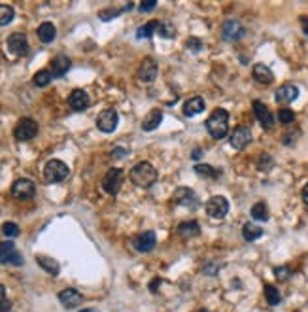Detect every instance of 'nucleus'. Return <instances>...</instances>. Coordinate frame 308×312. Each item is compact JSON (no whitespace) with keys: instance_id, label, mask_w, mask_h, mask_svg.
<instances>
[{"instance_id":"obj_1","label":"nucleus","mask_w":308,"mask_h":312,"mask_svg":"<svg viewBox=\"0 0 308 312\" xmlns=\"http://www.w3.org/2000/svg\"><path fill=\"white\" fill-rule=\"evenodd\" d=\"M128 178H130V182L134 184V186L146 190V188H152L157 182V170H155V166L152 163L140 161V163H136V165L130 168Z\"/></svg>"},{"instance_id":"obj_2","label":"nucleus","mask_w":308,"mask_h":312,"mask_svg":"<svg viewBox=\"0 0 308 312\" xmlns=\"http://www.w3.org/2000/svg\"><path fill=\"white\" fill-rule=\"evenodd\" d=\"M206 129L212 134V138L222 140L229 134V114L223 108H216L206 120Z\"/></svg>"},{"instance_id":"obj_3","label":"nucleus","mask_w":308,"mask_h":312,"mask_svg":"<svg viewBox=\"0 0 308 312\" xmlns=\"http://www.w3.org/2000/svg\"><path fill=\"white\" fill-rule=\"evenodd\" d=\"M68 174H70L68 165L62 163L60 159H52V161H48L46 166H44V178H46V182L50 184L62 182V180H66Z\"/></svg>"},{"instance_id":"obj_4","label":"nucleus","mask_w":308,"mask_h":312,"mask_svg":"<svg viewBox=\"0 0 308 312\" xmlns=\"http://www.w3.org/2000/svg\"><path fill=\"white\" fill-rule=\"evenodd\" d=\"M38 122L32 120V118H23L21 122L16 125L14 129V136L19 140V142H26V140H32L38 134Z\"/></svg>"},{"instance_id":"obj_5","label":"nucleus","mask_w":308,"mask_h":312,"mask_svg":"<svg viewBox=\"0 0 308 312\" xmlns=\"http://www.w3.org/2000/svg\"><path fill=\"white\" fill-rule=\"evenodd\" d=\"M123 186V170L121 168H110L102 178V190L108 195H118Z\"/></svg>"},{"instance_id":"obj_6","label":"nucleus","mask_w":308,"mask_h":312,"mask_svg":"<svg viewBox=\"0 0 308 312\" xmlns=\"http://www.w3.org/2000/svg\"><path fill=\"white\" fill-rule=\"evenodd\" d=\"M227 212H229V200L222 195H216L206 202V214L214 220H223Z\"/></svg>"},{"instance_id":"obj_7","label":"nucleus","mask_w":308,"mask_h":312,"mask_svg":"<svg viewBox=\"0 0 308 312\" xmlns=\"http://www.w3.org/2000/svg\"><path fill=\"white\" fill-rule=\"evenodd\" d=\"M36 193V186L32 180H26V178H19L14 182L12 186V195L19 200H26V199H32Z\"/></svg>"},{"instance_id":"obj_8","label":"nucleus","mask_w":308,"mask_h":312,"mask_svg":"<svg viewBox=\"0 0 308 312\" xmlns=\"http://www.w3.org/2000/svg\"><path fill=\"white\" fill-rule=\"evenodd\" d=\"M8 52L16 57H25L28 53V40L23 32H14L8 38Z\"/></svg>"},{"instance_id":"obj_9","label":"nucleus","mask_w":308,"mask_h":312,"mask_svg":"<svg viewBox=\"0 0 308 312\" xmlns=\"http://www.w3.org/2000/svg\"><path fill=\"white\" fill-rule=\"evenodd\" d=\"M155 244H157V236H155L154 231H144V233L136 234L132 238V248L136 252H140V254L152 252L155 248Z\"/></svg>"},{"instance_id":"obj_10","label":"nucleus","mask_w":308,"mask_h":312,"mask_svg":"<svg viewBox=\"0 0 308 312\" xmlns=\"http://www.w3.org/2000/svg\"><path fill=\"white\" fill-rule=\"evenodd\" d=\"M118 123H120V116L116 110H102V112L98 114V118H96V127L102 130V132H112V130H116L118 127Z\"/></svg>"},{"instance_id":"obj_11","label":"nucleus","mask_w":308,"mask_h":312,"mask_svg":"<svg viewBox=\"0 0 308 312\" xmlns=\"http://www.w3.org/2000/svg\"><path fill=\"white\" fill-rule=\"evenodd\" d=\"M59 301L64 308L72 310V308H78V306L82 304V301H84V295L80 294L78 290H74V288H66V290L59 292Z\"/></svg>"},{"instance_id":"obj_12","label":"nucleus","mask_w":308,"mask_h":312,"mask_svg":"<svg viewBox=\"0 0 308 312\" xmlns=\"http://www.w3.org/2000/svg\"><path fill=\"white\" fill-rule=\"evenodd\" d=\"M159 74V68H157V62L152 59V57H146L144 61L140 62L138 66V78L146 82V84H152Z\"/></svg>"},{"instance_id":"obj_13","label":"nucleus","mask_w":308,"mask_h":312,"mask_svg":"<svg viewBox=\"0 0 308 312\" xmlns=\"http://www.w3.org/2000/svg\"><path fill=\"white\" fill-rule=\"evenodd\" d=\"M229 142H231V146L234 148V150H244V148L252 142V130H250L248 127H242V125H240V127H236V129L232 130Z\"/></svg>"},{"instance_id":"obj_14","label":"nucleus","mask_w":308,"mask_h":312,"mask_svg":"<svg viewBox=\"0 0 308 312\" xmlns=\"http://www.w3.org/2000/svg\"><path fill=\"white\" fill-rule=\"evenodd\" d=\"M174 200H176V204H182L186 208H195L198 204L195 191L189 190V188H178L174 191Z\"/></svg>"},{"instance_id":"obj_15","label":"nucleus","mask_w":308,"mask_h":312,"mask_svg":"<svg viewBox=\"0 0 308 312\" xmlns=\"http://www.w3.org/2000/svg\"><path fill=\"white\" fill-rule=\"evenodd\" d=\"M254 114H256V118L259 120L263 129H272L274 127L272 114H270V110H268L261 100H254Z\"/></svg>"},{"instance_id":"obj_16","label":"nucleus","mask_w":308,"mask_h":312,"mask_svg":"<svg viewBox=\"0 0 308 312\" xmlns=\"http://www.w3.org/2000/svg\"><path fill=\"white\" fill-rule=\"evenodd\" d=\"M68 106L74 112H82L89 106V95L84 89H74L68 96Z\"/></svg>"},{"instance_id":"obj_17","label":"nucleus","mask_w":308,"mask_h":312,"mask_svg":"<svg viewBox=\"0 0 308 312\" xmlns=\"http://www.w3.org/2000/svg\"><path fill=\"white\" fill-rule=\"evenodd\" d=\"M299 96V89L295 86H282L280 89H276V100L280 104H288V102H293L295 98Z\"/></svg>"},{"instance_id":"obj_18","label":"nucleus","mask_w":308,"mask_h":312,"mask_svg":"<svg viewBox=\"0 0 308 312\" xmlns=\"http://www.w3.org/2000/svg\"><path fill=\"white\" fill-rule=\"evenodd\" d=\"M202 110H204V98L198 95L188 98L186 104H184V116H188V118L197 116V114H200Z\"/></svg>"},{"instance_id":"obj_19","label":"nucleus","mask_w":308,"mask_h":312,"mask_svg":"<svg viewBox=\"0 0 308 312\" xmlns=\"http://www.w3.org/2000/svg\"><path fill=\"white\" fill-rule=\"evenodd\" d=\"M70 68V59L66 55H57L52 61V74L55 78H62Z\"/></svg>"},{"instance_id":"obj_20","label":"nucleus","mask_w":308,"mask_h":312,"mask_svg":"<svg viewBox=\"0 0 308 312\" xmlns=\"http://www.w3.org/2000/svg\"><path fill=\"white\" fill-rule=\"evenodd\" d=\"M254 80H256L257 84L268 86V84H272V80H274L272 70L268 68L266 64H256V66H254Z\"/></svg>"},{"instance_id":"obj_21","label":"nucleus","mask_w":308,"mask_h":312,"mask_svg":"<svg viewBox=\"0 0 308 312\" xmlns=\"http://www.w3.org/2000/svg\"><path fill=\"white\" fill-rule=\"evenodd\" d=\"M244 34V28L240 25L238 21H234V19H229L225 25H223V38L225 40H236L240 36Z\"/></svg>"},{"instance_id":"obj_22","label":"nucleus","mask_w":308,"mask_h":312,"mask_svg":"<svg viewBox=\"0 0 308 312\" xmlns=\"http://www.w3.org/2000/svg\"><path fill=\"white\" fill-rule=\"evenodd\" d=\"M163 122V112L159 108H155L152 112L146 116V120L142 122V129L144 130H155Z\"/></svg>"},{"instance_id":"obj_23","label":"nucleus","mask_w":308,"mask_h":312,"mask_svg":"<svg viewBox=\"0 0 308 312\" xmlns=\"http://www.w3.org/2000/svg\"><path fill=\"white\" fill-rule=\"evenodd\" d=\"M55 34H57L55 25L50 23V21H46V23H42V25L38 26V38H40L42 44H52L55 40Z\"/></svg>"},{"instance_id":"obj_24","label":"nucleus","mask_w":308,"mask_h":312,"mask_svg":"<svg viewBox=\"0 0 308 312\" xmlns=\"http://www.w3.org/2000/svg\"><path fill=\"white\" fill-rule=\"evenodd\" d=\"M36 263L42 267L46 272H50V274H53V276H57L59 274V263L53 260V258H50V256H38L36 258Z\"/></svg>"},{"instance_id":"obj_25","label":"nucleus","mask_w":308,"mask_h":312,"mask_svg":"<svg viewBox=\"0 0 308 312\" xmlns=\"http://www.w3.org/2000/svg\"><path fill=\"white\" fill-rule=\"evenodd\" d=\"M200 233V227H198V222H184L180 227H178V234L182 238H191V236H198Z\"/></svg>"},{"instance_id":"obj_26","label":"nucleus","mask_w":308,"mask_h":312,"mask_svg":"<svg viewBox=\"0 0 308 312\" xmlns=\"http://www.w3.org/2000/svg\"><path fill=\"white\" fill-rule=\"evenodd\" d=\"M263 229L259 226H254V224H244V227H242V236H244V240H248V242H254V240H257L259 236H263Z\"/></svg>"},{"instance_id":"obj_27","label":"nucleus","mask_w":308,"mask_h":312,"mask_svg":"<svg viewBox=\"0 0 308 312\" xmlns=\"http://www.w3.org/2000/svg\"><path fill=\"white\" fill-rule=\"evenodd\" d=\"M195 172H197L198 176H204V178H212V180L222 176V170L214 168L212 165H204V163H197V165H195Z\"/></svg>"},{"instance_id":"obj_28","label":"nucleus","mask_w":308,"mask_h":312,"mask_svg":"<svg viewBox=\"0 0 308 312\" xmlns=\"http://www.w3.org/2000/svg\"><path fill=\"white\" fill-rule=\"evenodd\" d=\"M252 218L257 220V222H266L268 220V208H266L265 202H256L252 206Z\"/></svg>"},{"instance_id":"obj_29","label":"nucleus","mask_w":308,"mask_h":312,"mask_svg":"<svg viewBox=\"0 0 308 312\" xmlns=\"http://www.w3.org/2000/svg\"><path fill=\"white\" fill-rule=\"evenodd\" d=\"M14 18H16L14 8L8 6V4H0V26L10 25V23L14 21Z\"/></svg>"},{"instance_id":"obj_30","label":"nucleus","mask_w":308,"mask_h":312,"mask_svg":"<svg viewBox=\"0 0 308 312\" xmlns=\"http://www.w3.org/2000/svg\"><path fill=\"white\" fill-rule=\"evenodd\" d=\"M157 28H159V21H150V23H146V25H142L138 28L136 38H140V40H142V38H150Z\"/></svg>"},{"instance_id":"obj_31","label":"nucleus","mask_w":308,"mask_h":312,"mask_svg":"<svg viewBox=\"0 0 308 312\" xmlns=\"http://www.w3.org/2000/svg\"><path fill=\"white\" fill-rule=\"evenodd\" d=\"M52 78H53V74L50 72V70H38L34 74V86H38V87H46V86H50V82H52Z\"/></svg>"},{"instance_id":"obj_32","label":"nucleus","mask_w":308,"mask_h":312,"mask_svg":"<svg viewBox=\"0 0 308 312\" xmlns=\"http://www.w3.org/2000/svg\"><path fill=\"white\" fill-rule=\"evenodd\" d=\"M265 297H266V301H268V304H272V306L280 304V301H282L280 292H278L274 286H268V284L265 286Z\"/></svg>"},{"instance_id":"obj_33","label":"nucleus","mask_w":308,"mask_h":312,"mask_svg":"<svg viewBox=\"0 0 308 312\" xmlns=\"http://www.w3.org/2000/svg\"><path fill=\"white\" fill-rule=\"evenodd\" d=\"M132 8H134V4L130 2V4H125L123 10H104V12L98 14V18L102 19V21H108V19H112V18H118L121 12H128V10H132Z\"/></svg>"},{"instance_id":"obj_34","label":"nucleus","mask_w":308,"mask_h":312,"mask_svg":"<svg viewBox=\"0 0 308 312\" xmlns=\"http://www.w3.org/2000/svg\"><path fill=\"white\" fill-rule=\"evenodd\" d=\"M0 231H2L4 236H8V238L19 236V227H18V224H14V222H4L2 227H0Z\"/></svg>"},{"instance_id":"obj_35","label":"nucleus","mask_w":308,"mask_h":312,"mask_svg":"<svg viewBox=\"0 0 308 312\" xmlns=\"http://www.w3.org/2000/svg\"><path fill=\"white\" fill-rule=\"evenodd\" d=\"M278 122L284 123V125H290V123L295 122V112L293 110H288V108H282L278 112Z\"/></svg>"},{"instance_id":"obj_36","label":"nucleus","mask_w":308,"mask_h":312,"mask_svg":"<svg viewBox=\"0 0 308 312\" xmlns=\"http://www.w3.org/2000/svg\"><path fill=\"white\" fill-rule=\"evenodd\" d=\"M257 166H259V170H270L274 166V159L270 156L263 154V156L259 157V161H257Z\"/></svg>"},{"instance_id":"obj_37","label":"nucleus","mask_w":308,"mask_h":312,"mask_svg":"<svg viewBox=\"0 0 308 312\" xmlns=\"http://www.w3.org/2000/svg\"><path fill=\"white\" fill-rule=\"evenodd\" d=\"M14 252V242L12 240H6V242H0V263L8 258L10 254Z\"/></svg>"},{"instance_id":"obj_38","label":"nucleus","mask_w":308,"mask_h":312,"mask_svg":"<svg viewBox=\"0 0 308 312\" xmlns=\"http://www.w3.org/2000/svg\"><path fill=\"white\" fill-rule=\"evenodd\" d=\"M157 32H159V36H163V38H172L174 36V26L170 23H159Z\"/></svg>"},{"instance_id":"obj_39","label":"nucleus","mask_w":308,"mask_h":312,"mask_svg":"<svg viewBox=\"0 0 308 312\" xmlns=\"http://www.w3.org/2000/svg\"><path fill=\"white\" fill-rule=\"evenodd\" d=\"M2 263H10V265H23V258H21V254L19 252H12L6 260L2 261Z\"/></svg>"},{"instance_id":"obj_40","label":"nucleus","mask_w":308,"mask_h":312,"mask_svg":"<svg viewBox=\"0 0 308 312\" xmlns=\"http://www.w3.org/2000/svg\"><path fill=\"white\" fill-rule=\"evenodd\" d=\"M274 274H276L278 280H288V278L293 274V270H291L290 267H276V269H274Z\"/></svg>"},{"instance_id":"obj_41","label":"nucleus","mask_w":308,"mask_h":312,"mask_svg":"<svg viewBox=\"0 0 308 312\" xmlns=\"http://www.w3.org/2000/svg\"><path fill=\"white\" fill-rule=\"evenodd\" d=\"M155 6H157L155 0H148V2H140V4H138V10H140L142 14H146V12H152Z\"/></svg>"},{"instance_id":"obj_42","label":"nucleus","mask_w":308,"mask_h":312,"mask_svg":"<svg viewBox=\"0 0 308 312\" xmlns=\"http://www.w3.org/2000/svg\"><path fill=\"white\" fill-rule=\"evenodd\" d=\"M188 48L189 50H193V52H200V50H202V42H200L198 38H189Z\"/></svg>"},{"instance_id":"obj_43","label":"nucleus","mask_w":308,"mask_h":312,"mask_svg":"<svg viewBox=\"0 0 308 312\" xmlns=\"http://www.w3.org/2000/svg\"><path fill=\"white\" fill-rule=\"evenodd\" d=\"M159 284H161V278H154V280L150 282V292L155 294V292H157V288H159Z\"/></svg>"},{"instance_id":"obj_44","label":"nucleus","mask_w":308,"mask_h":312,"mask_svg":"<svg viewBox=\"0 0 308 312\" xmlns=\"http://www.w3.org/2000/svg\"><path fill=\"white\" fill-rule=\"evenodd\" d=\"M10 310H12V303L4 299V301L0 303V312H10Z\"/></svg>"},{"instance_id":"obj_45","label":"nucleus","mask_w":308,"mask_h":312,"mask_svg":"<svg viewBox=\"0 0 308 312\" xmlns=\"http://www.w3.org/2000/svg\"><path fill=\"white\" fill-rule=\"evenodd\" d=\"M112 156L114 157H123V156H127V152H125L123 148H116V150L112 152Z\"/></svg>"},{"instance_id":"obj_46","label":"nucleus","mask_w":308,"mask_h":312,"mask_svg":"<svg viewBox=\"0 0 308 312\" xmlns=\"http://www.w3.org/2000/svg\"><path fill=\"white\" fill-rule=\"evenodd\" d=\"M218 267H220V265H208V267H204V272L206 274H216V272H218Z\"/></svg>"},{"instance_id":"obj_47","label":"nucleus","mask_w":308,"mask_h":312,"mask_svg":"<svg viewBox=\"0 0 308 312\" xmlns=\"http://www.w3.org/2000/svg\"><path fill=\"white\" fill-rule=\"evenodd\" d=\"M300 195H302V200H304V204L308 206V184L304 186V188H302V193H300Z\"/></svg>"},{"instance_id":"obj_48","label":"nucleus","mask_w":308,"mask_h":312,"mask_svg":"<svg viewBox=\"0 0 308 312\" xmlns=\"http://www.w3.org/2000/svg\"><path fill=\"white\" fill-rule=\"evenodd\" d=\"M300 23H302V32L308 34V18H300Z\"/></svg>"},{"instance_id":"obj_49","label":"nucleus","mask_w":308,"mask_h":312,"mask_svg":"<svg viewBox=\"0 0 308 312\" xmlns=\"http://www.w3.org/2000/svg\"><path fill=\"white\" fill-rule=\"evenodd\" d=\"M4 299H6V288L0 284V303H2Z\"/></svg>"},{"instance_id":"obj_50","label":"nucleus","mask_w":308,"mask_h":312,"mask_svg":"<svg viewBox=\"0 0 308 312\" xmlns=\"http://www.w3.org/2000/svg\"><path fill=\"white\" fill-rule=\"evenodd\" d=\"M200 156H202V152H200V150H197V152H193V159H200Z\"/></svg>"},{"instance_id":"obj_51","label":"nucleus","mask_w":308,"mask_h":312,"mask_svg":"<svg viewBox=\"0 0 308 312\" xmlns=\"http://www.w3.org/2000/svg\"><path fill=\"white\" fill-rule=\"evenodd\" d=\"M82 312H98L96 308H86V310H82Z\"/></svg>"},{"instance_id":"obj_52","label":"nucleus","mask_w":308,"mask_h":312,"mask_svg":"<svg viewBox=\"0 0 308 312\" xmlns=\"http://www.w3.org/2000/svg\"><path fill=\"white\" fill-rule=\"evenodd\" d=\"M200 312H208V310H200Z\"/></svg>"}]
</instances>
